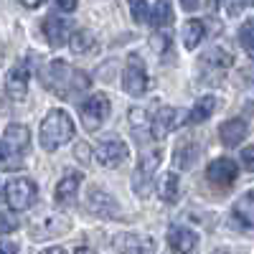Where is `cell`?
<instances>
[{"label":"cell","instance_id":"cell-27","mask_svg":"<svg viewBox=\"0 0 254 254\" xmlns=\"http://www.w3.org/2000/svg\"><path fill=\"white\" fill-rule=\"evenodd\" d=\"M18 168H23V155L5 145V140H0V171H18Z\"/></svg>","mask_w":254,"mask_h":254},{"label":"cell","instance_id":"cell-20","mask_svg":"<svg viewBox=\"0 0 254 254\" xmlns=\"http://www.w3.org/2000/svg\"><path fill=\"white\" fill-rule=\"evenodd\" d=\"M3 140H5V145H10V147H13L15 153L23 155V153L28 150V145H31V132H28V127H26V125L13 122V125H8V127H5Z\"/></svg>","mask_w":254,"mask_h":254},{"label":"cell","instance_id":"cell-14","mask_svg":"<svg viewBox=\"0 0 254 254\" xmlns=\"http://www.w3.org/2000/svg\"><path fill=\"white\" fill-rule=\"evenodd\" d=\"M231 221L239 229H254V190H247L244 196L237 198V203L231 206Z\"/></svg>","mask_w":254,"mask_h":254},{"label":"cell","instance_id":"cell-33","mask_svg":"<svg viewBox=\"0 0 254 254\" xmlns=\"http://www.w3.org/2000/svg\"><path fill=\"white\" fill-rule=\"evenodd\" d=\"M242 165L247 168L249 173H254V145H247L242 150Z\"/></svg>","mask_w":254,"mask_h":254},{"label":"cell","instance_id":"cell-11","mask_svg":"<svg viewBox=\"0 0 254 254\" xmlns=\"http://www.w3.org/2000/svg\"><path fill=\"white\" fill-rule=\"evenodd\" d=\"M206 178L219 188H229L239 178V165L231 158H216L206 165Z\"/></svg>","mask_w":254,"mask_h":254},{"label":"cell","instance_id":"cell-21","mask_svg":"<svg viewBox=\"0 0 254 254\" xmlns=\"http://www.w3.org/2000/svg\"><path fill=\"white\" fill-rule=\"evenodd\" d=\"M115 249H117V252L140 254V252H153L155 244H153L150 239L140 237V234H117V237H115Z\"/></svg>","mask_w":254,"mask_h":254},{"label":"cell","instance_id":"cell-15","mask_svg":"<svg viewBox=\"0 0 254 254\" xmlns=\"http://www.w3.org/2000/svg\"><path fill=\"white\" fill-rule=\"evenodd\" d=\"M247 132H249V125H247L244 120H239V117H231V120H226V122L219 125V140H221L226 147L242 145L244 137H247Z\"/></svg>","mask_w":254,"mask_h":254},{"label":"cell","instance_id":"cell-12","mask_svg":"<svg viewBox=\"0 0 254 254\" xmlns=\"http://www.w3.org/2000/svg\"><path fill=\"white\" fill-rule=\"evenodd\" d=\"M201 153H203V147L196 137H183V140H178L176 150H173V165L181 168V171H190L198 163Z\"/></svg>","mask_w":254,"mask_h":254},{"label":"cell","instance_id":"cell-37","mask_svg":"<svg viewBox=\"0 0 254 254\" xmlns=\"http://www.w3.org/2000/svg\"><path fill=\"white\" fill-rule=\"evenodd\" d=\"M15 254L18 252V244H13V242H0V254Z\"/></svg>","mask_w":254,"mask_h":254},{"label":"cell","instance_id":"cell-26","mask_svg":"<svg viewBox=\"0 0 254 254\" xmlns=\"http://www.w3.org/2000/svg\"><path fill=\"white\" fill-rule=\"evenodd\" d=\"M147 20H150L155 28H168L173 23V3L171 0H155V5H153L150 18Z\"/></svg>","mask_w":254,"mask_h":254},{"label":"cell","instance_id":"cell-9","mask_svg":"<svg viewBox=\"0 0 254 254\" xmlns=\"http://www.w3.org/2000/svg\"><path fill=\"white\" fill-rule=\"evenodd\" d=\"M71 226L69 216H61V214H49L44 219H38L31 224V239L36 242H46V239H56L61 234H66Z\"/></svg>","mask_w":254,"mask_h":254},{"label":"cell","instance_id":"cell-30","mask_svg":"<svg viewBox=\"0 0 254 254\" xmlns=\"http://www.w3.org/2000/svg\"><path fill=\"white\" fill-rule=\"evenodd\" d=\"M171 41H173V38H171V33H168V31H165V33H163V31H158V33H153V36H150V49H153L155 54H160V56H163L165 51H171Z\"/></svg>","mask_w":254,"mask_h":254},{"label":"cell","instance_id":"cell-19","mask_svg":"<svg viewBox=\"0 0 254 254\" xmlns=\"http://www.w3.org/2000/svg\"><path fill=\"white\" fill-rule=\"evenodd\" d=\"M66 44H69L71 51L79 54V56H92V54H97V49H99V41H97V36H94L89 28H76L74 33H69Z\"/></svg>","mask_w":254,"mask_h":254},{"label":"cell","instance_id":"cell-36","mask_svg":"<svg viewBox=\"0 0 254 254\" xmlns=\"http://www.w3.org/2000/svg\"><path fill=\"white\" fill-rule=\"evenodd\" d=\"M18 3L23 5V8H28V10H36V8H41V5H44L46 0H18Z\"/></svg>","mask_w":254,"mask_h":254},{"label":"cell","instance_id":"cell-23","mask_svg":"<svg viewBox=\"0 0 254 254\" xmlns=\"http://www.w3.org/2000/svg\"><path fill=\"white\" fill-rule=\"evenodd\" d=\"M231 64H234V54H231L229 49H221V46H214L201 59V66L214 69V71H226Z\"/></svg>","mask_w":254,"mask_h":254},{"label":"cell","instance_id":"cell-5","mask_svg":"<svg viewBox=\"0 0 254 254\" xmlns=\"http://www.w3.org/2000/svg\"><path fill=\"white\" fill-rule=\"evenodd\" d=\"M110 115H112V102L107 94H92L79 107V117H81V125L87 132H97L110 120Z\"/></svg>","mask_w":254,"mask_h":254},{"label":"cell","instance_id":"cell-25","mask_svg":"<svg viewBox=\"0 0 254 254\" xmlns=\"http://www.w3.org/2000/svg\"><path fill=\"white\" fill-rule=\"evenodd\" d=\"M203 38H206L203 20H198V18L186 20V26H183V46H186L188 51H193V49H198V44H201Z\"/></svg>","mask_w":254,"mask_h":254},{"label":"cell","instance_id":"cell-16","mask_svg":"<svg viewBox=\"0 0 254 254\" xmlns=\"http://www.w3.org/2000/svg\"><path fill=\"white\" fill-rule=\"evenodd\" d=\"M79 188H81V173L66 171L61 176V181L56 183V190H54L56 203H71L79 196Z\"/></svg>","mask_w":254,"mask_h":254},{"label":"cell","instance_id":"cell-38","mask_svg":"<svg viewBox=\"0 0 254 254\" xmlns=\"http://www.w3.org/2000/svg\"><path fill=\"white\" fill-rule=\"evenodd\" d=\"M198 3H201V0H181V5H183L188 13H190V10H196V8H198Z\"/></svg>","mask_w":254,"mask_h":254},{"label":"cell","instance_id":"cell-22","mask_svg":"<svg viewBox=\"0 0 254 254\" xmlns=\"http://www.w3.org/2000/svg\"><path fill=\"white\" fill-rule=\"evenodd\" d=\"M214 110H216V97H214V94H203V97H198V99H196L193 107L188 110L186 122H190V125L206 122L211 115H214Z\"/></svg>","mask_w":254,"mask_h":254},{"label":"cell","instance_id":"cell-3","mask_svg":"<svg viewBox=\"0 0 254 254\" xmlns=\"http://www.w3.org/2000/svg\"><path fill=\"white\" fill-rule=\"evenodd\" d=\"M163 163V150L160 147H150V150H142L137 168L132 173V190L137 198H147L155 188V173Z\"/></svg>","mask_w":254,"mask_h":254},{"label":"cell","instance_id":"cell-31","mask_svg":"<svg viewBox=\"0 0 254 254\" xmlns=\"http://www.w3.org/2000/svg\"><path fill=\"white\" fill-rule=\"evenodd\" d=\"M18 226H20V219L15 216V211H5V214H0V237L13 234Z\"/></svg>","mask_w":254,"mask_h":254},{"label":"cell","instance_id":"cell-24","mask_svg":"<svg viewBox=\"0 0 254 254\" xmlns=\"http://www.w3.org/2000/svg\"><path fill=\"white\" fill-rule=\"evenodd\" d=\"M158 193H160V201L163 203H178L181 198V176L178 173H165L163 181H160V188H158Z\"/></svg>","mask_w":254,"mask_h":254},{"label":"cell","instance_id":"cell-28","mask_svg":"<svg viewBox=\"0 0 254 254\" xmlns=\"http://www.w3.org/2000/svg\"><path fill=\"white\" fill-rule=\"evenodd\" d=\"M239 44L249 54V59L254 61V18H247L242 23V28H239Z\"/></svg>","mask_w":254,"mask_h":254},{"label":"cell","instance_id":"cell-35","mask_svg":"<svg viewBox=\"0 0 254 254\" xmlns=\"http://www.w3.org/2000/svg\"><path fill=\"white\" fill-rule=\"evenodd\" d=\"M130 122H132L135 127L145 125V122H147V120H145V110H140V107H132V110H130Z\"/></svg>","mask_w":254,"mask_h":254},{"label":"cell","instance_id":"cell-13","mask_svg":"<svg viewBox=\"0 0 254 254\" xmlns=\"http://www.w3.org/2000/svg\"><path fill=\"white\" fill-rule=\"evenodd\" d=\"M28 69L23 66V64H15V66L5 74V94L13 99V102H20L26 99L28 94Z\"/></svg>","mask_w":254,"mask_h":254},{"label":"cell","instance_id":"cell-6","mask_svg":"<svg viewBox=\"0 0 254 254\" xmlns=\"http://www.w3.org/2000/svg\"><path fill=\"white\" fill-rule=\"evenodd\" d=\"M122 87L130 97H142L150 87V76H147V66L140 54H130L125 61V74H122Z\"/></svg>","mask_w":254,"mask_h":254},{"label":"cell","instance_id":"cell-1","mask_svg":"<svg viewBox=\"0 0 254 254\" xmlns=\"http://www.w3.org/2000/svg\"><path fill=\"white\" fill-rule=\"evenodd\" d=\"M41 84H44L51 94H56L59 99H71L74 94L87 92L92 79L84 71L69 66L66 61L56 59V61L49 64L46 69H41Z\"/></svg>","mask_w":254,"mask_h":254},{"label":"cell","instance_id":"cell-10","mask_svg":"<svg viewBox=\"0 0 254 254\" xmlns=\"http://www.w3.org/2000/svg\"><path fill=\"white\" fill-rule=\"evenodd\" d=\"M87 211H92L99 219H120V203L99 186H92L87 190Z\"/></svg>","mask_w":254,"mask_h":254},{"label":"cell","instance_id":"cell-40","mask_svg":"<svg viewBox=\"0 0 254 254\" xmlns=\"http://www.w3.org/2000/svg\"><path fill=\"white\" fill-rule=\"evenodd\" d=\"M0 196H3V183H0Z\"/></svg>","mask_w":254,"mask_h":254},{"label":"cell","instance_id":"cell-8","mask_svg":"<svg viewBox=\"0 0 254 254\" xmlns=\"http://www.w3.org/2000/svg\"><path fill=\"white\" fill-rule=\"evenodd\" d=\"M186 110H181V107H160L158 110V115L153 117V122H150V135L155 137V140H163L168 132H173V130H178V127L186 122Z\"/></svg>","mask_w":254,"mask_h":254},{"label":"cell","instance_id":"cell-4","mask_svg":"<svg viewBox=\"0 0 254 254\" xmlns=\"http://www.w3.org/2000/svg\"><path fill=\"white\" fill-rule=\"evenodd\" d=\"M36 196H38V188L31 178H13L5 183L3 188V198L8 203L10 211H15V214H20V211H28L33 203H36Z\"/></svg>","mask_w":254,"mask_h":254},{"label":"cell","instance_id":"cell-34","mask_svg":"<svg viewBox=\"0 0 254 254\" xmlns=\"http://www.w3.org/2000/svg\"><path fill=\"white\" fill-rule=\"evenodd\" d=\"M79 5V0H56V10L59 13H74Z\"/></svg>","mask_w":254,"mask_h":254},{"label":"cell","instance_id":"cell-39","mask_svg":"<svg viewBox=\"0 0 254 254\" xmlns=\"http://www.w3.org/2000/svg\"><path fill=\"white\" fill-rule=\"evenodd\" d=\"M221 3H226V0H208V10H211V13H216Z\"/></svg>","mask_w":254,"mask_h":254},{"label":"cell","instance_id":"cell-2","mask_svg":"<svg viewBox=\"0 0 254 254\" xmlns=\"http://www.w3.org/2000/svg\"><path fill=\"white\" fill-rule=\"evenodd\" d=\"M74 137V120L66 110H51L38 127V140L46 153H56L59 147L71 142Z\"/></svg>","mask_w":254,"mask_h":254},{"label":"cell","instance_id":"cell-18","mask_svg":"<svg viewBox=\"0 0 254 254\" xmlns=\"http://www.w3.org/2000/svg\"><path fill=\"white\" fill-rule=\"evenodd\" d=\"M168 244L173 252H193L198 247V234L188 226H171L168 231Z\"/></svg>","mask_w":254,"mask_h":254},{"label":"cell","instance_id":"cell-7","mask_svg":"<svg viewBox=\"0 0 254 254\" xmlns=\"http://www.w3.org/2000/svg\"><path fill=\"white\" fill-rule=\"evenodd\" d=\"M92 155L102 168H120L127 160V155H130V147H127V142L122 137L107 135V137H102L97 142V150Z\"/></svg>","mask_w":254,"mask_h":254},{"label":"cell","instance_id":"cell-17","mask_svg":"<svg viewBox=\"0 0 254 254\" xmlns=\"http://www.w3.org/2000/svg\"><path fill=\"white\" fill-rule=\"evenodd\" d=\"M44 36H46V41H49L54 49H59V46H64L69 41V23L61 15L51 13L44 20Z\"/></svg>","mask_w":254,"mask_h":254},{"label":"cell","instance_id":"cell-29","mask_svg":"<svg viewBox=\"0 0 254 254\" xmlns=\"http://www.w3.org/2000/svg\"><path fill=\"white\" fill-rule=\"evenodd\" d=\"M127 5H130L132 20H135L137 26L147 23V18H150V8H147V0H127Z\"/></svg>","mask_w":254,"mask_h":254},{"label":"cell","instance_id":"cell-32","mask_svg":"<svg viewBox=\"0 0 254 254\" xmlns=\"http://www.w3.org/2000/svg\"><path fill=\"white\" fill-rule=\"evenodd\" d=\"M74 155H76V160H79V163L87 165V163L92 160V147H89L87 142H76V147H74Z\"/></svg>","mask_w":254,"mask_h":254}]
</instances>
